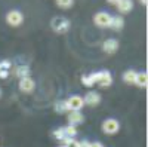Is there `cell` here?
I'll list each match as a JSON object with an SVG mask.
<instances>
[{
  "instance_id": "6da1fadb",
  "label": "cell",
  "mask_w": 148,
  "mask_h": 147,
  "mask_svg": "<svg viewBox=\"0 0 148 147\" xmlns=\"http://www.w3.org/2000/svg\"><path fill=\"white\" fill-rule=\"evenodd\" d=\"M92 77V80L95 83H98L99 86L105 88V86H110L111 83H113V77H111V73L107 71V70H102V71H98V73H92L89 75Z\"/></svg>"
},
{
  "instance_id": "7a4b0ae2",
  "label": "cell",
  "mask_w": 148,
  "mask_h": 147,
  "mask_svg": "<svg viewBox=\"0 0 148 147\" xmlns=\"http://www.w3.org/2000/svg\"><path fill=\"white\" fill-rule=\"evenodd\" d=\"M52 28L56 31V33H67L70 30V21L67 18H61V17H55L52 19Z\"/></svg>"
},
{
  "instance_id": "3957f363",
  "label": "cell",
  "mask_w": 148,
  "mask_h": 147,
  "mask_svg": "<svg viewBox=\"0 0 148 147\" xmlns=\"http://www.w3.org/2000/svg\"><path fill=\"white\" fill-rule=\"evenodd\" d=\"M119 129H120V124H119L117 119L110 117V119H105V120L102 122V131L107 134V135H113V134H117Z\"/></svg>"
},
{
  "instance_id": "277c9868",
  "label": "cell",
  "mask_w": 148,
  "mask_h": 147,
  "mask_svg": "<svg viewBox=\"0 0 148 147\" xmlns=\"http://www.w3.org/2000/svg\"><path fill=\"white\" fill-rule=\"evenodd\" d=\"M22 21H24V15L21 14L19 10H16V9L9 10L8 14H6V22L9 24V26H12V27H18V26H21Z\"/></svg>"
},
{
  "instance_id": "5b68a950",
  "label": "cell",
  "mask_w": 148,
  "mask_h": 147,
  "mask_svg": "<svg viewBox=\"0 0 148 147\" xmlns=\"http://www.w3.org/2000/svg\"><path fill=\"white\" fill-rule=\"evenodd\" d=\"M111 19H113V17H111L108 12H98V14L93 15V22L96 24L98 27H110L111 24Z\"/></svg>"
},
{
  "instance_id": "8992f818",
  "label": "cell",
  "mask_w": 148,
  "mask_h": 147,
  "mask_svg": "<svg viewBox=\"0 0 148 147\" xmlns=\"http://www.w3.org/2000/svg\"><path fill=\"white\" fill-rule=\"evenodd\" d=\"M65 103H67V107H68V112H80V108L84 106V101L80 95L70 97Z\"/></svg>"
},
{
  "instance_id": "52a82bcc",
  "label": "cell",
  "mask_w": 148,
  "mask_h": 147,
  "mask_svg": "<svg viewBox=\"0 0 148 147\" xmlns=\"http://www.w3.org/2000/svg\"><path fill=\"white\" fill-rule=\"evenodd\" d=\"M119 40L117 39H107L104 43H102V49H104V52L108 54V55H113L119 51Z\"/></svg>"
},
{
  "instance_id": "ba28073f",
  "label": "cell",
  "mask_w": 148,
  "mask_h": 147,
  "mask_svg": "<svg viewBox=\"0 0 148 147\" xmlns=\"http://www.w3.org/2000/svg\"><path fill=\"white\" fill-rule=\"evenodd\" d=\"M36 88V83L31 77H24L19 80V89L24 92V94H31Z\"/></svg>"
},
{
  "instance_id": "9c48e42d",
  "label": "cell",
  "mask_w": 148,
  "mask_h": 147,
  "mask_svg": "<svg viewBox=\"0 0 148 147\" xmlns=\"http://www.w3.org/2000/svg\"><path fill=\"white\" fill-rule=\"evenodd\" d=\"M83 101H84V104H88V106H98L101 103V95L98 94V92H95V91H89L88 94L84 95V98H83Z\"/></svg>"
},
{
  "instance_id": "30bf717a",
  "label": "cell",
  "mask_w": 148,
  "mask_h": 147,
  "mask_svg": "<svg viewBox=\"0 0 148 147\" xmlns=\"http://www.w3.org/2000/svg\"><path fill=\"white\" fill-rule=\"evenodd\" d=\"M116 5H117V10L120 12V14H127V12H130L133 9L132 0H119Z\"/></svg>"
},
{
  "instance_id": "8fae6325",
  "label": "cell",
  "mask_w": 148,
  "mask_h": 147,
  "mask_svg": "<svg viewBox=\"0 0 148 147\" xmlns=\"http://www.w3.org/2000/svg\"><path fill=\"white\" fill-rule=\"evenodd\" d=\"M84 122V116L80 113V112H70L68 115V124L70 125H80Z\"/></svg>"
},
{
  "instance_id": "7c38bea8",
  "label": "cell",
  "mask_w": 148,
  "mask_h": 147,
  "mask_svg": "<svg viewBox=\"0 0 148 147\" xmlns=\"http://www.w3.org/2000/svg\"><path fill=\"white\" fill-rule=\"evenodd\" d=\"M147 82H148V76L145 71H141V73H136V77H135V85H138L141 88H145L147 86Z\"/></svg>"
},
{
  "instance_id": "4fadbf2b",
  "label": "cell",
  "mask_w": 148,
  "mask_h": 147,
  "mask_svg": "<svg viewBox=\"0 0 148 147\" xmlns=\"http://www.w3.org/2000/svg\"><path fill=\"white\" fill-rule=\"evenodd\" d=\"M123 27H125V19H123L121 17H113L111 24H110V28H113V30H121Z\"/></svg>"
},
{
  "instance_id": "5bb4252c",
  "label": "cell",
  "mask_w": 148,
  "mask_h": 147,
  "mask_svg": "<svg viewBox=\"0 0 148 147\" xmlns=\"http://www.w3.org/2000/svg\"><path fill=\"white\" fill-rule=\"evenodd\" d=\"M135 77H136V71L135 70H126L125 73H123V80H125L126 83H135Z\"/></svg>"
},
{
  "instance_id": "9a60e30c",
  "label": "cell",
  "mask_w": 148,
  "mask_h": 147,
  "mask_svg": "<svg viewBox=\"0 0 148 147\" xmlns=\"http://www.w3.org/2000/svg\"><path fill=\"white\" fill-rule=\"evenodd\" d=\"M15 75L19 77V79H24V77H30V68L27 66H19L15 71Z\"/></svg>"
},
{
  "instance_id": "2e32d148",
  "label": "cell",
  "mask_w": 148,
  "mask_h": 147,
  "mask_svg": "<svg viewBox=\"0 0 148 147\" xmlns=\"http://www.w3.org/2000/svg\"><path fill=\"white\" fill-rule=\"evenodd\" d=\"M55 112L56 113H65V112H68L67 103L65 101H56L55 103Z\"/></svg>"
},
{
  "instance_id": "e0dca14e",
  "label": "cell",
  "mask_w": 148,
  "mask_h": 147,
  "mask_svg": "<svg viewBox=\"0 0 148 147\" xmlns=\"http://www.w3.org/2000/svg\"><path fill=\"white\" fill-rule=\"evenodd\" d=\"M64 132H65V137L67 138H73L77 134V129L74 128L73 125H68V126H64Z\"/></svg>"
},
{
  "instance_id": "ac0fdd59",
  "label": "cell",
  "mask_w": 148,
  "mask_h": 147,
  "mask_svg": "<svg viewBox=\"0 0 148 147\" xmlns=\"http://www.w3.org/2000/svg\"><path fill=\"white\" fill-rule=\"evenodd\" d=\"M53 137L56 138V140H65L67 137H65V132H64V128H58V129H55L53 131Z\"/></svg>"
},
{
  "instance_id": "d6986e66",
  "label": "cell",
  "mask_w": 148,
  "mask_h": 147,
  "mask_svg": "<svg viewBox=\"0 0 148 147\" xmlns=\"http://www.w3.org/2000/svg\"><path fill=\"white\" fill-rule=\"evenodd\" d=\"M74 0H56V5L59 8H62V9H68L71 5H73Z\"/></svg>"
},
{
  "instance_id": "ffe728a7",
  "label": "cell",
  "mask_w": 148,
  "mask_h": 147,
  "mask_svg": "<svg viewBox=\"0 0 148 147\" xmlns=\"http://www.w3.org/2000/svg\"><path fill=\"white\" fill-rule=\"evenodd\" d=\"M64 147H80V144L74 138H65L64 140Z\"/></svg>"
},
{
  "instance_id": "44dd1931",
  "label": "cell",
  "mask_w": 148,
  "mask_h": 147,
  "mask_svg": "<svg viewBox=\"0 0 148 147\" xmlns=\"http://www.w3.org/2000/svg\"><path fill=\"white\" fill-rule=\"evenodd\" d=\"M82 83L84 85V86H88V88H92L93 85H95V82L92 80L90 76H83V77H82Z\"/></svg>"
},
{
  "instance_id": "7402d4cb",
  "label": "cell",
  "mask_w": 148,
  "mask_h": 147,
  "mask_svg": "<svg viewBox=\"0 0 148 147\" xmlns=\"http://www.w3.org/2000/svg\"><path fill=\"white\" fill-rule=\"evenodd\" d=\"M12 67V63L9 59H3V61H0V70H9Z\"/></svg>"
},
{
  "instance_id": "603a6c76",
  "label": "cell",
  "mask_w": 148,
  "mask_h": 147,
  "mask_svg": "<svg viewBox=\"0 0 148 147\" xmlns=\"http://www.w3.org/2000/svg\"><path fill=\"white\" fill-rule=\"evenodd\" d=\"M9 76V70H0V79H6Z\"/></svg>"
},
{
  "instance_id": "cb8c5ba5",
  "label": "cell",
  "mask_w": 148,
  "mask_h": 147,
  "mask_svg": "<svg viewBox=\"0 0 148 147\" xmlns=\"http://www.w3.org/2000/svg\"><path fill=\"white\" fill-rule=\"evenodd\" d=\"M89 147H104V144L99 141H93V143H89Z\"/></svg>"
},
{
  "instance_id": "d4e9b609",
  "label": "cell",
  "mask_w": 148,
  "mask_h": 147,
  "mask_svg": "<svg viewBox=\"0 0 148 147\" xmlns=\"http://www.w3.org/2000/svg\"><path fill=\"white\" fill-rule=\"evenodd\" d=\"M79 144H80V147H89V141H86V140L79 141Z\"/></svg>"
},
{
  "instance_id": "484cf974",
  "label": "cell",
  "mask_w": 148,
  "mask_h": 147,
  "mask_svg": "<svg viewBox=\"0 0 148 147\" xmlns=\"http://www.w3.org/2000/svg\"><path fill=\"white\" fill-rule=\"evenodd\" d=\"M107 2H108V3H114V5H116V3L119 2V0H107Z\"/></svg>"
},
{
  "instance_id": "4316f807",
  "label": "cell",
  "mask_w": 148,
  "mask_h": 147,
  "mask_svg": "<svg viewBox=\"0 0 148 147\" xmlns=\"http://www.w3.org/2000/svg\"><path fill=\"white\" fill-rule=\"evenodd\" d=\"M139 2H141V3H142V5H144V6H145V5H147V0H139Z\"/></svg>"
},
{
  "instance_id": "83f0119b",
  "label": "cell",
  "mask_w": 148,
  "mask_h": 147,
  "mask_svg": "<svg viewBox=\"0 0 148 147\" xmlns=\"http://www.w3.org/2000/svg\"><path fill=\"white\" fill-rule=\"evenodd\" d=\"M0 98H2V89H0Z\"/></svg>"
},
{
  "instance_id": "f1b7e54d",
  "label": "cell",
  "mask_w": 148,
  "mask_h": 147,
  "mask_svg": "<svg viewBox=\"0 0 148 147\" xmlns=\"http://www.w3.org/2000/svg\"><path fill=\"white\" fill-rule=\"evenodd\" d=\"M61 147H64V146H61Z\"/></svg>"
}]
</instances>
